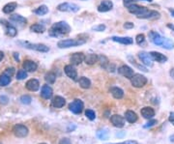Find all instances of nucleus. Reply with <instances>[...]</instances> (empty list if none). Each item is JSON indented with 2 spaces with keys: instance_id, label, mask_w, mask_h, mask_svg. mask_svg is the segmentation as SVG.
<instances>
[{
  "instance_id": "f257e3e1",
  "label": "nucleus",
  "mask_w": 174,
  "mask_h": 144,
  "mask_svg": "<svg viewBox=\"0 0 174 144\" xmlns=\"http://www.w3.org/2000/svg\"><path fill=\"white\" fill-rule=\"evenodd\" d=\"M70 31H71V27L67 23H65V21H59V23H56L52 26L49 34L52 36H54V37H57V36H60V35L69 34Z\"/></svg>"
},
{
  "instance_id": "f03ea898",
  "label": "nucleus",
  "mask_w": 174,
  "mask_h": 144,
  "mask_svg": "<svg viewBox=\"0 0 174 144\" xmlns=\"http://www.w3.org/2000/svg\"><path fill=\"white\" fill-rule=\"evenodd\" d=\"M84 44V41L81 40H77V39H67V40H61L58 42V47L60 48H68L72 47H77Z\"/></svg>"
},
{
  "instance_id": "7ed1b4c3",
  "label": "nucleus",
  "mask_w": 174,
  "mask_h": 144,
  "mask_svg": "<svg viewBox=\"0 0 174 144\" xmlns=\"http://www.w3.org/2000/svg\"><path fill=\"white\" fill-rule=\"evenodd\" d=\"M130 82H132V85L135 86V87L141 88L147 83V78L140 74H135L130 78Z\"/></svg>"
},
{
  "instance_id": "20e7f679",
  "label": "nucleus",
  "mask_w": 174,
  "mask_h": 144,
  "mask_svg": "<svg viewBox=\"0 0 174 144\" xmlns=\"http://www.w3.org/2000/svg\"><path fill=\"white\" fill-rule=\"evenodd\" d=\"M57 10L60 12H69V13H77L79 10V6L75 3H62L57 6Z\"/></svg>"
},
{
  "instance_id": "39448f33",
  "label": "nucleus",
  "mask_w": 174,
  "mask_h": 144,
  "mask_svg": "<svg viewBox=\"0 0 174 144\" xmlns=\"http://www.w3.org/2000/svg\"><path fill=\"white\" fill-rule=\"evenodd\" d=\"M20 44H23L24 46V47H26V48L34 49V50H37V51H40V52H48L49 50V47L44 44H30V43H28V42L20 43Z\"/></svg>"
},
{
  "instance_id": "423d86ee",
  "label": "nucleus",
  "mask_w": 174,
  "mask_h": 144,
  "mask_svg": "<svg viewBox=\"0 0 174 144\" xmlns=\"http://www.w3.org/2000/svg\"><path fill=\"white\" fill-rule=\"evenodd\" d=\"M13 133L14 135L18 136V138H25V136L28 134V129L24 125L19 124L13 128Z\"/></svg>"
},
{
  "instance_id": "0eeeda50",
  "label": "nucleus",
  "mask_w": 174,
  "mask_h": 144,
  "mask_svg": "<svg viewBox=\"0 0 174 144\" xmlns=\"http://www.w3.org/2000/svg\"><path fill=\"white\" fill-rule=\"evenodd\" d=\"M70 110L75 114H81L83 110V103L81 100H75L69 105Z\"/></svg>"
},
{
  "instance_id": "6e6552de",
  "label": "nucleus",
  "mask_w": 174,
  "mask_h": 144,
  "mask_svg": "<svg viewBox=\"0 0 174 144\" xmlns=\"http://www.w3.org/2000/svg\"><path fill=\"white\" fill-rule=\"evenodd\" d=\"M129 12L130 14H135V15H136V17L139 18V16H141L142 14L147 10L146 7H142V6H139V5H137L135 3L132 4V5H130L129 7H127Z\"/></svg>"
},
{
  "instance_id": "1a4fd4ad",
  "label": "nucleus",
  "mask_w": 174,
  "mask_h": 144,
  "mask_svg": "<svg viewBox=\"0 0 174 144\" xmlns=\"http://www.w3.org/2000/svg\"><path fill=\"white\" fill-rule=\"evenodd\" d=\"M118 73L123 76L124 77L126 78H132L133 76L135 75L134 74V70L132 68H130L129 66H127V65H123V66H121L119 69H118Z\"/></svg>"
},
{
  "instance_id": "9d476101",
  "label": "nucleus",
  "mask_w": 174,
  "mask_h": 144,
  "mask_svg": "<svg viewBox=\"0 0 174 144\" xmlns=\"http://www.w3.org/2000/svg\"><path fill=\"white\" fill-rule=\"evenodd\" d=\"M110 121L111 123L113 124L114 127H117V128H123L125 125V119L124 117H122L121 115L119 114H114L110 117Z\"/></svg>"
},
{
  "instance_id": "9b49d317",
  "label": "nucleus",
  "mask_w": 174,
  "mask_h": 144,
  "mask_svg": "<svg viewBox=\"0 0 174 144\" xmlns=\"http://www.w3.org/2000/svg\"><path fill=\"white\" fill-rule=\"evenodd\" d=\"M161 15H160V13L157 11H152V10H146L145 11L141 16L139 17V19H160Z\"/></svg>"
},
{
  "instance_id": "f8f14e48",
  "label": "nucleus",
  "mask_w": 174,
  "mask_h": 144,
  "mask_svg": "<svg viewBox=\"0 0 174 144\" xmlns=\"http://www.w3.org/2000/svg\"><path fill=\"white\" fill-rule=\"evenodd\" d=\"M139 59L141 60V62L144 64V65H146V66H153V59H152V57L150 55V53H147V52H145V51H142V52H139Z\"/></svg>"
},
{
  "instance_id": "ddd939ff",
  "label": "nucleus",
  "mask_w": 174,
  "mask_h": 144,
  "mask_svg": "<svg viewBox=\"0 0 174 144\" xmlns=\"http://www.w3.org/2000/svg\"><path fill=\"white\" fill-rule=\"evenodd\" d=\"M112 8H113V3L110 0H103L98 7V11L101 13H106L110 11Z\"/></svg>"
},
{
  "instance_id": "4468645a",
  "label": "nucleus",
  "mask_w": 174,
  "mask_h": 144,
  "mask_svg": "<svg viewBox=\"0 0 174 144\" xmlns=\"http://www.w3.org/2000/svg\"><path fill=\"white\" fill-rule=\"evenodd\" d=\"M64 72H65V74H66L70 78H72V80H77V72L76 68L72 66V65H67V66H65Z\"/></svg>"
},
{
  "instance_id": "2eb2a0df",
  "label": "nucleus",
  "mask_w": 174,
  "mask_h": 144,
  "mask_svg": "<svg viewBox=\"0 0 174 144\" xmlns=\"http://www.w3.org/2000/svg\"><path fill=\"white\" fill-rule=\"evenodd\" d=\"M148 36H149V39L151 40V42H153L155 45L162 46L164 38H162L161 36H160V34H158L155 31H150L149 34H148Z\"/></svg>"
},
{
  "instance_id": "dca6fc26",
  "label": "nucleus",
  "mask_w": 174,
  "mask_h": 144,
  "mask_svg": "<svg viewBox=\"0 0 174 144\" xmlns=\"http://www.w3.org/2000/svg\"><path fill=\"white\" fill-rule=\"evenodd\" d=\"M84 54L81 52H76L71 57V63L72 65H79L84 61Z\"/></svg>"
},
{
  "instance_id": "f3484780",
  "label": "nucleus",
  "mask_w": 174,
  "mask_h": 144,
  "mask_svg": "<svg viewBox=\"0 0 174 144\" xmlns=\"http://www.w3.org/2000/svg\"><path fill=\"white\" fill-rule=\"evenodd\" d=\"M150 55L152 57V59H153L154 61L159 62V63H165L166 61H168V57H166L165 55H164L163 53H161V52L151 51Z\"/></svg>"
},
{
  "instance_id": "a211bd4d",
  "label": "nucleus",
  "mask_w": 174,
  "mask_h": 144,
  "mask_svg": "<svg viewBox=\"0 0 174 144\" xmlns=\"http://www.w3.org/2000/svg\"><path fill=\"white\" fill-rule=\"evenodd\" d=\"M26 88L29 90V91H32V92H35V91H37L40 87V83L37 80H35V78H32V80H29L26 84Z\"/></svg>"
},
{
  "instance_id": "6ab92c4d",
  "label": "nucleus",
  "mask_w": 174,
  "mask_h": 144,
  "mask_svg": "<svg viewBox=\"0 0 174 144\" xmlns=\"http://www.w3.org/2000/svg\"><path fill=\"white\" fill-rule=\"evenodd\" d=\"M23 70H25L26 72H35L38 68V65L34 61L25 60L23 64Z\"/></svg>"
},
{
  "instance_id": "aec40b11",
  "label": "nucleus",
  "mask_w": 174,
  "mask_h": 144,
  "mask_svg": "<svg viewBox=\"0 0 174 144\" xmlns=\"http://www.w3.org/2000/svg\"><path fill=\"white\" fill-rule=\"evenodd\" d=\"M141 115L146 119H151L155 116V110L152 109V107H149V106H145L141 109Z\"/></svg>"
},
{
  "instance_id": "412c9836",
  "label": "nucleus",
  "mask_w": 174,
  "mask_h": 144,
  "mask_svg": "<svg viewBox=\"0 0 174 144\" xmlns=\"http://www.w3.org/2000/svg\"><path fill=\"white\" fill-rule=\"evenodd\" d=\"M41 96L46 100H48V99L52 98V87L48 85H44L42 87V90H41Z\"/></svg>"
},
{
  "instance_id": "4be33fe9",
  "label": "nucleus",
  "mask_w": 174,
  "mask_h": 144,
  "mask_svg": "<svg viewBox=\"0 0 174 144\" xmlns=\"http://www.w3.org/2000/svg\"><path fill=\"white\" fill-rule=\"evenodd\" d=\"M111 40L122 45H132L134 43L133 39L130 37H112Z\"/></svg>"
},
{
  "instance_id": "5701e85b",
  "label": "nucleus",
  "mask_w": 174,
  "mask_h": 144,
  "mask_svg": "<svg viewBox=\"0 0 174 144\" xmlns=\"http://www.w3.org/2000/svg\"><path fill=\"white\" fill-rule=\"evenodd\" d=\"M66 104V101H65L64 98L60 97V96H56L52 99V105L54 107H57V109H60V107H63Z\"/></svg>"
},
{
  "instance_id": "b1692460",
  "label": "nucleus",
  "mask_w": 174,
  "mask_h": 144,
  "mask_svg": "<svg viewBox=\"0 0 174 144\" xmlns=\"http://www.w3.org/2000/svg\"><path fill=\"white\" fill-rule=\"evenodd\" d=\"M99 60V56L95 53H89V54H87L85 57H84V61L86 64H88V65H93V64H95L96 62H98Z\"/></svg>"
},
{
  "instance_id": "393cba45",
  "label": "nucleus",
  "mask_w": 174,
  "mask_h": 144,
  "mask_svg": "<svg viewBox=\"0 0 174 144\" xmlns=\"http://www.w3.org/2000/svg\"><path fill=\"white\" fill-rule=\"evenodd\" d=\"M125 118L129 123H135V122L137 121V115L135 112H134L132 110H128L125 113Z\"/></svg>"
},
{
  "instance_id": "a878e982",
  "label": "nucleus",
  "mask_w": 174,
  "mask_h": 144,
  "mask_svg": "<svg viewBox=\"0 0 174 144\" xmlns=\"http://www.w3.org/2000/svg\"><path fill=\"white\" fill-rule=\"evenodd\" d=\"M18 7V3L17 2H10L8 4H6L3 7V12L5 14H11L12 12H14L16 10V8Z\"/></svg>"
},
{
  "instance_id": "bb28decb",
  "label": "nucleus",
  "mask_w": 174,
  "mask_h": 144,
  "mask_svg": "<svg viewBox=\"0 0 174 144\" xmlns=\"http://www.w3.org/2000/svg\"><path fill=\"white\" fill-rule=\"evenodd\" d=\"M110 93L115 99H122L123 96H124V92H123V90L118 87L110 88Z\"/></svg>"
},
{
  "instance_id": "cd10ccee",
  "label": "nucleus",
  "mask_w": 174,
  "mask_h": 144,
  "mask_svg": "<svg viewBox=\"0 0 174 144\" xmlns=\"http://www.w3.org/2000/svg\"><path fill=\"white\" fill-rule=\"evenodd\" d=\"M78 83H79V86H81V87L83 88V89H88V88H90V86H91V81L85 76H82V77L79 78Z\"/></svg>"
},
{
  "instance_id": "c85d7f7f",
  "label": "nucleus",
  "mask_w": 174,
  "mask_h": 144,
  "mask_svg": "<svg viewBox=\"0 0 174 144\" xmlns=\"http://www.w3.org/2000/svg\"><path fill=\"white\" fill-rule=\"evenodd\" d=\"M48 13V8L46 5H42L38 7L36 10H34V14H36V15H38V16H45Z\"/></svg>"
},
{
  "instance_id": "c756f323",
  "label": "nucleus",
  "mask_w": 174,
  "mask_h": 144,
  "mask_svg": "<svg viewBox=\"0 0 174 144\" xmlns=\"http://www.w3.org/2000/svg\"><path fill=\"white\" fill-rule=\"evenodd\" d=\"M30 30L32 32H35V33H44L46 30V28L44 25L36 23V24H33V25L30 26Z\"/></svg>"
},
{
  "instance_id": "7c9ffc66",
  "label": "nucleus",
  "mask_w": 174,
  "mask_h": 144,
  "mask_svg": "<svg viewBox=\"0 0 174 144\" xmlns=\"http://www.w3.org/2000/svg\"><path fill=\"white\" fill-rule=\"evenodd\" d=\"M10 19L12 21H14V23H26V21H27L25 18H23L20 15H13L10 17Z\"/></svg>"
},
{
  "instance_id": "2f4dec72",
  "label": "nucleus",
  "mask_w": 174,
  "mask_h": 144,
  "mask_svg": "<svg viewBox=\"0 0 174 144\" xmlns=\"http://www.w3.org/2000/svg\"><path fill=\"white\" fill-rule=\"evenodd\" d=\"M11 82V76L2 74L0 76V86H7Z\"/></svg>"
},
{
  "instance_id": "473e14b6",
  "label": "nucleus",
  "mask_w": 174,
  "mask_h": 144,
  "mask_svg": "<svg viewBox=\"0 0 174 144\" xmlns=\"http://www.w3.org/2000/svg\"><path fill=\"white\" fill-rule=\"evenodd\" d=\"M45 80L49 84H52L55 82V80H56V75L53 73V72H49L48 73L46 76H45Z\"/></svg>"
},
{
  "instance_id": "72a5a7b5",
  "label": "nucleus",
  "mask_w": 174,
  "mask_h": 144,
  "mask_svg": "<svg viewBox=\"0 0 174 144\" xmlns=\"http://www.w3.org/2000/svg\"><path fill=\"white\" fill-rule=\"evenodd\" d=\"M163 47L165 48V49H172L174 47V43L168 39V38H164V41H163V44H162Z\"/></svg>"
},
{
  "instance_id": "f704fd0d",
  "label": "nucleus",
  "mask_w": 174,
  "mask_h": 144,
  "mask_svg": "<svg viewBox=\"0 0 174 144\" xmlns=\"http://www.w3.org/2000/svg\"><path fill=\"white\" fill-rule=\"evenodd\" d=\"M97 138L102 140H106L108 138V131L107 130H100L97 132Z\"/></svg>"
},
{
  "instance_id": "c9c22d12",
  "label": "nucleus",
  "mask_w": 174,
  "mask_h": 144,
  "mask_svg": "<svg viewBox=\"0 0 174 144\" xmlns=\"http://www.w3.org/2000/svg\"><path fill=\"white\" fill-rule=\"evenodd\" d=\"M18 31L17 29L14 28V26L12 25H9V24H7V29H6V34L9 36V37H14V36L17 35Z\"/></svg>"
},
{
  "instance_id": "e433bc0d",
  "label": "nucleus",
  "mask_w": 174,
  "mask_h": 144,
  "mask_svg": "<svg viewBox=\"0 0 174 144\" xmlns=\"http://www.w3.org/2000/svg\"><path fill=\"white\" fill-rule=\"evenodd\" d=\"M25 77H27V73L25 70H19L17 74V80H24Z\"/></svg>"
},
{
  "instance_id": "4c0bfd02",
  "label": "nucleus",
  "mask_w": 174,
  "mask_h": 144,
  "mask_svg": "<svg viewBox=\"0 0 174 144\" xmlns=\"http://www.w3.org/2000/svg\"><path fill=\"white\" fill-rule=\"evenodd\" d=\"M31 97L30 96H28V95H25V96H21L20 97V102L21 104H23V105H29V104H31Z\"/></svg>"
},
{
  "instance_id": "58836bf2",
  "label": "nucleus",
  "mask_w": 174,
  "mask_h": 144,
  "mask_svg": "<svg viewBox=\"0 0 174 144\" xmlns=\"http://www.w3.org/2000/svg\"><path fill=\"white\" fill-rule=\"evenodd\" d=\"M85 115H86V117L88 118L89 120H91V121H93L94 119L96 118L95 112H94L93 110H91V109H87V110L85 111Z\"/></svg>"
},
{
  "instance_id": "ea45409f",
  "label": "nucleus",
  "mask_w": 174,
  "mask_h": 144,
  "mask_svg": "<svg viewBox=\"0 0 174 144\" xmlns=\"http://www.w3.org/2000/svg\"><path fill=\"white\" fill-rule=\"evenodd\" d=\"M99 60L101 61V65H102V66H103L104 68H106V67H107V65L110 64V63H108L107 58H106V56H104V55L99 56Z\"/></svg>"
},
{
  "instance_id": "a19ab883",
  "label": "nucleus",
  "mask_w": 174,
  "mask_h": 144,
  "mask_svg": "<svg viewBox=\"0 0 174 144\" xmlns=\"http://www.w3.org/2000/svg\"><path fill=\"white\" fill-rule=\"evenodd\" d=\"M92 30L97 31V32H103L106 30V25L105 24H98L92 27Z\"/></svg>"
},
{
  "instance_id": "79ce46f5",
  "label": "nucleus",
  "mask_w": 174,
  "mask_h": 144,
  "mask_svg": "<svg viewBox=\"0 0 174 144\" xmlns=\"http://www.w3.org/2000/svg\"><path fill=\"white\" fill-rule=\"evenodd\" d=\"M145 41V36L143 34H139L136 36V38H135V42H136V44L137 45H141L143 44Z\"/></svg>"
},
{
  "instance_id": "37998d69",
  "label": "nucleus",
  "mask_w": 174,
  "mask_h": 144,
  "mask_svg": "<svg viewBox=\"0 0 174 144\" xmlns=\"http://www.w3.org/2000/svg\"><path fill=\"white\" fill-rule=\"evenodd\" d=\"M128 59H129V60L130 61V63H132V64H134L135 66H136L137 68H139V69H140V70H142L143 72H147V69H146V68H144V67L140 66V65L136 64L135 60V59H133V57H132V56H129V57H128Z\"/></svg>"
},
{
  "instance_id": "c03bdc74",
  "label": "nucleus",
  "mask_w": 174,
  "mask_h": 144,
  "mask_svg": "<svg viewBox=\"0 0 174 144\" xmlns=\"http://www.w3.org/2000/svg\"><path fill=\"white\" fill-rule=\"evenodd\" d=\"M14 68H8V69L5 70V72H4L3 74H5V75H7V76H12L14 75Z\"/></svg>"
},
{
  "instance_id": "a18cd8bd",
  "label": "nucleus",
  "mask_w": 174,
  "mask_h": 144,
  "mask_svg": "<svg viewBox=\"0 0 174 144\" xmlns=\"http://www.w3.org/2000/svg\"><path fill=\"white\" fill-rule=\"evenodd\" d=\"M8 97H6V96H0V104H2V105H6V104H8Z\"/></svg>"
},
{
  "instance_id": "49530a36",
  "label": "nucleus",
  "mask_w": 174,
  "mask_h": 144,
  "mask_svg": "<svg viewBox=\"0 0 174 144\" xmlns=\"http://www.w3.org/2000/svg\"><path fill=\"white\" fill-rule=\"evenodd\" d=\"M107 144H137V141L135 140H127L121 143H107Z\"/></svg>"
},
{
  "instance_id": "de8ad7c7",
  "label": "nucleus",
  "mask_w": 174,
  "mask_h": 144,
  "mask_svg": "<svg viewBox=\"0 0 174 144\" xmlns=\"http://www.w3.org/2000/svg\"><path fill=\"white\" fill-rule=\"evenodd\" d=\"M155 124H157V120H151V121L148 122L146 125H144L143 127H144V128H150V127H152V126H154Z\"/></svg>"
},
{
  "instance_id": "09e8293b",
  "label": "nucleus",
  "mask_w": 174,
  "mask_h": 144,
  "mask_svg": "<svg viewBox=\"0 0 174 144\" xmlns=\"http://www.w3.org/2000/svg\"><path fill=\"white\" fill-rule=\"evenodd\" d=\"M59 144H72L71 140L67 138H61L60 141H59Z\"/></svg>"
},
{
  "instance_id": "8fccbe9b",
  "label": "nucleus",
  "mask_w": 174,
  "mask_h": 144,
  "mask_svg": "<svg viewBox=\"0 0 174 144\" xmlns=\"http://www.w3.org/2000/svg\"><path fill=\"white\" fill-rule=\"evenodd\" d=\"M135 1H137V0H124V5L126 7H129L130 5L135 3Z\"/></svg>"
},
{
  "instance_id": "3c124183",
  "label": "nucleus",
  "mask_w": 174,
  "mask_h": 144,
  "mask_svg": "<svg viewBox=\"0 0 174 144\" xmlns=\"http://www.w3.org/2000/svg\"><path fill=\"white\" fill-rule=\"evenodd\" d=\"M134 23H125L124 24V28H126V29H130V28H134Z\"/></svg>"
},
{
  "instance_id": "603ef678",
  "label": "nucleus",
  "mask_w": 174,
  "mask_h": 144,
  "mask_svg": "<svg viewBox=\"0 0 174 144\" xmlns=\"http://www.w3.org/2000/svg\"><path fill=\"white\" fill-rule=\"evenodd\" d=\"M168 120H169L170 123H172V124L174 125V112H171V113L169 114V118H168Z\"/></svg>"
},
{
  "instance_id": "864d4df0",
  "label": "nucleus",
  "mask_w": 174,
  "mask_h": 144,
  "mask_svg": "<svg viewBox=\"0 0 174 144\" xmlns=\"http://www.w3.org/2000/svg\"><path fill=\"white\" fill-rule=\"evenodd\" d=\"M3 58H4V53L1 51V50H0V61H1Z\"/></svg>"
},
{
  "instance_id": "5fc2aeb1",
  "label": "nucleus",
  "mask_w": 174,
  "mask_h": 144,
  "mask_svg": "<svg viewBox=\"0 0 174 144\" xmlns=\"http://www.w3.org/2000/svg\"><path fill=\"white\" fill-rule=\"evenodd\" d=\"M170 76L174 78V69H171V71H170Z\"/></svg>"
},
{
  "instance_id": "6e6d98bb",
  "label": "nucleus",
  "mask_w": 174,
  "mask_h": 144,
  "mask_svg": "<svg viewBox=\"0 0 174 144\" xmlns=\"http://www.w3.org/2000/svg\"><path fill=\"white\" fill-rule=\"evenodd\" d=\"M168 28H170V29H172V30H174V25H171V24H168Z\"/></svg>"
},
{
  "instance_id": "4d7b16f0",
  "label": "nucleus",
  "mask_w": 174,
  "mask_h": 144,
  "mask_svg": "<svg viewBox=\"0 0 174 144\" xmlns=\"http://www.w3.org/2000/svg\"><path fill=\"white\" fill-rule=\"evenodd\" d=\"M18 53H16V52H14V58H16V60H19V55H17Z\"/></svg>"
},
{
  "instance_id": "13d9d810",
  "label": "nucleus",
  "mask_w": 174,
  "mask_h": 144,
  "mask_svg": "<svg viewBox=\"0 0 174 144\" xmlns=\"http://www.w3.org/2000/svg\"><path fill=\"white\" fill-rule=\"evenodd\" d=\"M137 1H147V2H152L153 0H137Z\"/></svg>"
},
{
  "instance_id": "bf43d9fd",
  "label": "nucleus",
  "mask_w": 174,
  "mask_h": 144,
  "mask_svg": "<svg viewBox=\"0 0 174 144\" xmlns=\"http://www.w3.org/2000/svg\"><path fill=\"white\" fill-rule=\"evenodd\" d=\"M170 140H171L172 142H174V135H172V136H170Z\"/></svg>"
},
{
  "instance_id": "052dcab7",
  "label": "nucleus",
  "mask_w": 174,
  "mask_h": 144,
  "mask_svg": "<svg viewBox=\"0 0 174 144\" xmlns=\"http://www.w3.org/2000/svg\"><path fill=\"white\" fill-rule=\"evenodd\" d=\"M172 16H173V17H174V11H173V12H172Z\"/></svg>"
},
{
  "instance_id": "680f3d73",
  "label": "nucleus",
  "mask_w": 174,
  "mask_h": 144,
  "mask_svg": "<svg viewBox=\"0 0 174 144\" xmlns=\"http://www.w3.org/2000/svg\"><path fill=\"white\" fill-rule=\"evenodd\" d=\"M40 144H46V143H40Z\"/></svg>"
}]
</instances>
